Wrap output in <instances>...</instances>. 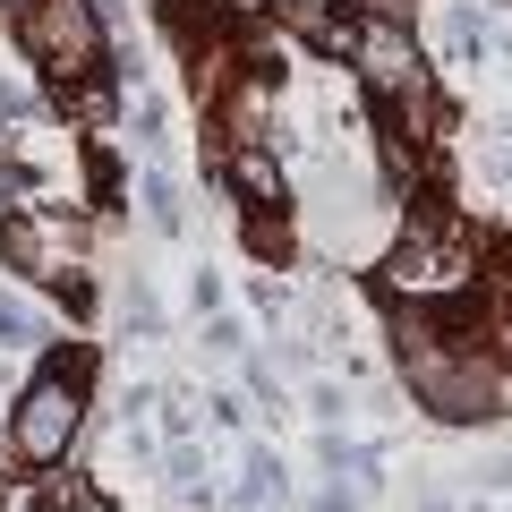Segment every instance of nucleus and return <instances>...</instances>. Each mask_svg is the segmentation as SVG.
Listing matches in <instances>:
<instances>
[{
    "label": "nucleus",
    "instance_id": "9d476101",
    "mask_svg": "<svg viewBox=\"0 0 512 512\" xmlns=\"http://www.w3.org/2000/svg\"><path fill=\"white\" fill-rule=\"evenodd\" d=\"M205 350H222V359H239V350H248V333H239L231 316H214V325H205Z\"/></svg>",
    "mask_w": 512,
    "mask_h": 512
},
{
    "label": "nucleus",
    "instance_id": "1a4fd4ad",
    "mask_svg": "<svg viewBox=\"0 0 512 512\" xmlns=\"http://www.w3.org/2000/svg\"><path fill=\"white\" fill-rule=\"evenodd\" d=\"M248 248L256 256H291V222L282 214H248Z\"/></svg>",
    "mask_w": 512,
    "mask_h": 512
},
{
    "label": "nucleus",
    "instance_id": "39448f33",
    "mask_svg": "<svg viewBox=\"0 0 512 512\" xmlns=\"http://www.w3.org/2000/svg\"><path fill=\"white\" fill-rule=\"evenodd\" d=\"M0 265L26 282H69L77 274V222L52 205H9L0 214Z\"/></svg>",
    "mask_w": 512,
    "mask_h": 512
},
{
    "label": "nucleus",
    "instance_id": "20e7f679",
    "mask_svg": "<svg viewBox=\"0 0 512 512\" xmlns=\"http://www.w3.org/2000/svg\"><path fill=\"white\" fill-rule=\"evenodd\" d=\"M350 69H359V86H367V103H402V94H419V86H436L427 77V60H419V43H410V26L393 18V9H359L350 18Z\"/></svg>",
    "mask_w": 512,
    "mask_h": 512
},
{
    "label": "nucleus",
    "instance_id": "6e6552de",
    "mask_svg": "<svg viewBox=\"0 0 512 512\" xmlns=\"http://www.w3.org/2000/svg\"><path fill=\"white\" fill-rule=\"evenodd\" d=\"M137 197H146V222H154V231H180V188H171L163 171H146V180H137Z\"/></svg>",
    "mask_w": 512,
    "mask_h": 512
},
{
    "label": "nucleus",
    "instance_id": "0eeeda50",
    "mask_svg": "<svg viewBox=\"0 0 512 512\" xmlns=\"http://www.w3.org/2000/svg\"><path fill=\"white\" fill-rule=\"evenodd\" d=\"M43 342V316L26 299H0V350H35Z\"/></svg>",
    "mask_w": 512,
    "mask_h": 512
},
{
    "label": "nucleus",
    "instance_id": "f257e3e1",
    "mask_svg": "<svg viewBox=\"0 0 512 512\" xmlns=\"http://www.w3.org/2000/svg\"><path fill=\"white\" fill-rule=\"evenodd\" d=\"M86 376H94V350H60L18 393V410L0 427V461L9 470H60L69 461V444L86 436Z\"/></svg>",
    "mask_w": 512,
    "mask_h": 512
},
{
    "label": "nucleus",
    "instance_id": "f03ea898",
    "mask_svg": "<svg viewBox=\"0 0 512 512\" xmlns=\"http://www.w3.org/2000/svg\"><path fill=\"white\" fill-rule=\"evenodd\" d=\"M376 282H384L393 308H453V299L478 282V256H470V239H461V231L419 222V231H402L393 248H384Z\"/></svg>",
    "mask_w": 512,
    "mask_h": 512
},
{
    "label": "nucleus",
    "instance_id": "423d86ee",
    "mask_svg": "<svg viewBox=\"0 0 512 512\" xmlns=\"http://www.w3.org/2000/svg\"><path fill=\"white\" fill-rule=\"evenodd\" d=\"M222 180H231V197H248L256 214H265V205H291V171L274 163V146H265V137H231V154H222Z\"/></svg>",
    "mask_w": 512,
    "mask_h": 512
},
{
    "label": "nucleus",
    "instance_id": "7ed1b4c3",
    "mask_svg": "<svg viewBox=\"0 0 512 512\" xmlns=\"http://www.w3.org/2000/svg\"><path fill=\"white\" fill-rule=\"evenodd\" d=\"M9 26H18V52L35 60V69H52V86H69V77H103L111 26H103L94 0H26Z\"/></svg>",
    "mask_w": 512,
    "mask_h": 512
}]
</instances>
